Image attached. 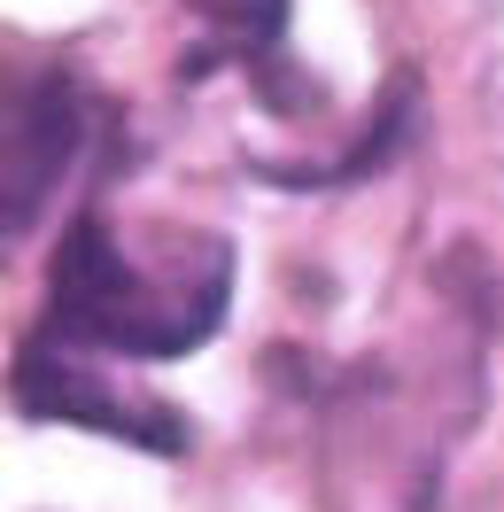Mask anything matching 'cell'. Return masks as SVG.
Instances as JSON below:
<instances>
[{
    "label": "cell",
    "mask_w": 504,
    "mask_h": 512,
    "mask_svg": "<svg viewBox=\"0 0 504 512\" xmlns=\"http://www.w3.org/2000/svg\"><path fill=\"white\" fill-rule=\"evenodd\" d=\"M233 311V249L225 233H163L156 256H132V241L101 210H78L47 264V311L39 334H55L86 357H163L202 350Z\"/></svg>",
    "instance_id": "1"
},
{
    "label": "cell",
    "mask_w": 504,
    "mask_h": 512,
    "mask_svg": "<svg viewBox=\"0 0 504 512\" xmlns=\"http://www.w3.org/2000/svg\"><path fill=\"white\" fill-rule=\"evenodd\" d=\"M101 101L70 63H16L0 70V256L16 249L70 171L94 156Z\"/></svg>",
    "instance_id": "2"
},
{
    "label": "cell",
    "mask_w": 504,
    "mask_h": 512,
    "mask_svg": "<svg viewBox=\"0 0 504 512\" xmlns=\"http://www.w3.org/2000/svg\"><path fill=\"white\" fill-rule=\"evenodd\" d=\"M8 396H16L24 419H47V427H94L109 443L156 450V458H179V450H187V412H179V404L140 396V388H117L101 373V357L70 350L55 334H39V326L16 342Z\"/></svg>",
    "instance_id": "3"
},
{
    "label": "cell",
    "mask_w": 504,
    "mask_h": 512,
    "mask_svg": "<svg viewBox=\"0 0 504 512\" xmlns=\"http://www.w3.org/2000/svg\"><path fill=\"white\" fill-rule=\"evenodd\" d=\"M187 8L202 16V55L187 63V78L249 70L264 109H280V117L318 109V78L287 55V0H187Z\"/></svg>",
    "instance_id": "4"
}]
</instances>
